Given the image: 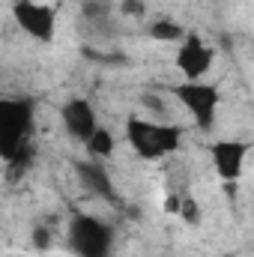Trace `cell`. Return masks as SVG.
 <instances>
[{"label":"cell","mask_w":254,"mask_h":257,"mask_svg":"<svg viewBox=\"0 0 254 257\" xmlns=\"http://www.w3.org/2000/svg\"><path fill=\"white\" fill-rule=\"evenodd\" d=\"M33 117H36L33 99L0 96V159L9 165L12 180H18V174L33 159V147H30Z\"/></svg>","instance_id":"6da1fadb"},{"label":"cell","mask_w":254,"mask_h":257,"mask_svg":"<svg viewBox=\"0 0 254 257\" xmlns=\"http://www.w3.org/2000/svg\"><path fill=\"white\" fill-rule=\"evenodd\" d=\"M126 141L132 144V150L147 159V162H156V159H165L171 153L180 150L183 144V128L171 126V123H156V120H144V117H129L126 120Z\"/></svg>","instance_id":"7a4b0ae2"},{"label":"cell","mask_w":254,"mask_h":257,"mask_svg":"<svg viewBox=\"0 0 254 257\" xmlns=\"http://www.w3.org/2000/svg\"><path fill=\"white\" fill-rule=\"evenodd\" d=\"M66 248L75 257H111L114 230L96 215L75 212L66 224Z\"/></svg>","instance_id":"3957f363"},{"label":"cell","mask_w":254,"mask_h":257,"mask_svg":"<svg viewBox=\"0 0 254 257\" xmlns=\"http://www.w3.org/2000/svg\"><path fill=\"white\" fill-rule=\"evenodd\" d=\"M171 93L189 111L194 126L212 128L215 117H218V105H221V93H218L215 84H209V81H183V84H174Z\"/></svg>","instance_id":"277c9868"},{"label":"cell","mask_w":254,"mask_h":257,"mask_svg":"<svg viewBox=\"0 0 254 257\" xmlns=\"http://www.w3.org/2000/svg\"><path fill=\"white\" fill-rule=\"evenodd\" d=\"M12 18L15 24L36 42H54L57 30V15L48 3L42 0H15L12 3Z\"/></svg>","instance_id":"5b68a950"},{"label":"cell","mask_w":254,"mask_h":257,"mask_svg":"<svg viewBox=\"0 0 254 257\" xmlns=\"http://www.w3.org/2000/svg\"><path fill=\"white\" fill-rule=\"evenodd\" d=\"M177 69L186 75V81H200L206 78V72L215 63V48L206 45L197 33H186L180 39V48H177Z\"/></svg>","instance_id":"8992f818"},{"label":"cell","mask_w":254,"mask_h":257,"mask_svg":"<svg viewBox=\"0 0 254 257\" xmlns=\"http://www.w3.org/2000/svg\"><path fill=\"white\" fill-rule=\"evenodd\" d=\"M251 144L248 141H215L209 156H212V165H215V174L224 180V183H236L242 177V168H245V156H248Z\"/></svg>","instance_id":"52a82bcc"},{"label":"cell","mask_w":254,"mask_h":257,"mask_svg":"<svg viewBox=\"0 0 254 257\" xmlns=\"http://www.w3.org/2000/svg\"><path fill=\"white\" fill-rule=\"evenodd\" d=\"M60 120H63L66 132L75 138V141H87L96 128H99V117H96V108L90 99H69L63 108H60Z\"/></svg>","instance_id":"ba28073f"},{"label":"cell","mask_w":254,"mask_h":257,"mask_svg":"<svg viewBox=\"0 0 254 257\" xmlns=\"http://www.w3.org/2000/svg\"><path fill=\"white\" fill-rule=\"evenodd\" d=\"M75 171H78V180H81V186H84L87 192L99 194V197H105V200H111V203H120V194H117V189H114L108 171L102 168V162H96V159L78 162Z\"/></svg>","instance_id":"9c48e42d"},{"label":"cell","mask_w":254,"mask_h":257,"mask_svg":"<svg viewBox=\"0 0 254 257\" xmlns=\"http://www.w3.org/2000/svg\"><path fill=\"white\" fill-rule=\"evenodd\" d=\"M87 150H90V156L96 159V162H102V159H108V156H114V150H117V138L111 135V128H96L87 141Z\"/></svg>","instance_id":"30bf717a"},{"label":"cell","mask_w":254,"mask_h":257,"mask_svg":"<svg viewBox=\"0 0 254 257\" xmlns=\"http://www.w3.org/2000/svg\"><path fill=\"white\" fill-rule=\"evenodd\" d=\"M150 36L159 39V42H180L186 36V30H183V24H177L171 18H159V21L150 24Z\"/></svg>","instance_id":"8fae6325"},{"label":"cell","mask_w":254,"mask_h":257,"mask_svg":"<svg viewBox=\"0 0 254 257\" xmlns=\"http://www.w3.org/2000/svg\"><path fill=\"white\" fill-rule=\"evenodd\" d=\"M81 12H84V18H87V21L102 24V21H108V18H111V3H108V0H84Z\"/></svg>","instance_id":"7c38bea8"},{"label":"cell","mask_w":254,"mask_h":257,"mask_svg":"<svg viewBox=\"0 0 254 257\" xmlns=\"http://www.w3.org/2000/svg\"><path fill=\"white\" fill-rule=\"evenodd\" d=\"M177 212H180V215H183V218H186L189 224H197V218H200V209H197L194 197H189V194L177 200Z\"/></svg>","instance_id":"4fadbf2b"},{"label":"cell","mask_w":254,"mask_h":257,"mask_svg":"<svg viewBox=\"0 0 254 257\" xmlns=\"http://www.w3.org/2000/svg\"><path fill=\"white\" fill-rule=\"evenodd\" d=\"M30 242H33V248L48 251V245H51V230H48L45 224H36V227H33V233H30Z\"/></svg>","instance_id":"5bb4252c"},{"label":"cell","mask_w":254,"mask_h":257,"mask_svg":"<svg viewBox=\"0 0 254 257\" xmlns=\"http://www.w3.org/2000/svg\"><path fill=\"white\" fill-rule=\"evenodd\" d=\"M120 12H123L126 18H144V15H147V3H144V0H123V3H120Z\"/></svg>","instance_id":"9a60e30c"},{"label":"cell","mask_w":254,"mask_h":257,"mask_svg":"<svg viewBox=\"0 0 254 257\" xmlns=\"http://www.w3.org/2000/svg\"><path fill=\"white\" fill-rule=\"evenodd\" d=\"M141 102L147 105V111H153V114H165V99H162V96H156V93H144Z\"/></svg>","instance_id":"2e32d148"}]
</instances>
